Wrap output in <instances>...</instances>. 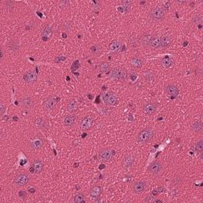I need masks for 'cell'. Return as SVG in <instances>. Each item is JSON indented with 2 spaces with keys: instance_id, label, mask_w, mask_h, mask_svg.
<instances>
[{
  "instance_id": "6da1fadb",
  "label": "cell",
  "mask_w": 203,
  "mask_h": 203,
  "mask_svg": "<svg viewBox=\"0 0 203 203\" xmlns=\"http://www.w3.org/2000/svg\"><path fill=\"white\" fill-rule=\"evenodd\" d=\"M166 11L163 7H156L151 10L150 13V18L153 22H160L165 17Z\"/></svg>"
},
{
  "instance_id": "7a4b0ae2",
  "label": "cell",
  "mask_w": 203,
  "mask_h": 203,
  "mask_svg": "<svg viewBox=\"0 0 203 203\" xmlns=\"http://www.w3.org/2000/svg\"><path fill=\"white\" fill-rule=\"evenodd\" d=\"M152 136H153V132L150 129H145L138 133L137 141L141 144H146L151 141Z\"/></svg>"
},
{
  "instance_id": "3957f363",
  "label": "cell",
  "mask_w": 203,
  "mask_h": 203,
  "mask_svg": "<svg viewBox=\"0 0 203 203\" xmlns=\"http://www.w3.org/2000/svg\"><path fill=\"white\" fill-rule=\"evenodd\" d=\"M148 170L151 174L154 176H160L163 172V165L160 162L154 161L150 164Z\"/></svg>"
},
{
  "instance_id": "277c9868",
  "label": "cell",
  "mask_w": 203,
  "mask_h": 203,
  "mask_svg": "<svg viewBox=\"0 0 203 203\" xmlns=\"http://www.w3.org/2000/svg\"><path fill=\"white\" fill-rule=\"evenodd\" d=\"M110 77L112 79H118V80H124L127 77V74H126V71L123 70V69L116 67V68H114L111 71Z\"/></svg>"
},
{
  "instance_id": "5b68a950",
  "label": "cell",
  "mask_w": 203,
  "mask_h": 203,
  "mask_svg": "<svg viewBox=\"0 0 203 203\" xmlns=\"http://www.w3.org/2000/svg\"><path fill=\"white\" fill-rule=\"evenodd\" d=\"M29 180V175L26 173H21L18 176H17L15 177L14 180V183L15 184V186H25L26 184H27V182Z\"/></svg>"
},
{
  "instance_id": "8992f818",
  "label": "cell",
  "mask_w": 203,
  "mask_h": 203,
  "mask_svg": "<svg viewBox=\"0 0 203 203\" xmlns=\"http://www.w3.org/2000/svg\"><path fill=\"white\" fill-rule=\"evenodd\" d=\"M102 99L107 106H114L117 102V98L115 94L107 92L102 95Z\"/></svg>"
},
{
  "instance_id": "52a82bcc",
  "label": "cell",
  "mask_w": 203,
  "mask_h": 203,
  "mask_svg": "<svg viewBox=\"0 0 203 203\" xmlns=\"http://www.w3.org/2000/svg\"><path fill=\"white\" fill-rule=\"evenodd\" d=\"M93 125V118L91 116H87L82 119L80 122V129L83 131L88 130L91 129Z\"/></svg>"
},
{
  "instance_id": "ba28073f",
  "label": "cell",
  "mask_w": 203,
  "mask_h": 203,
  "mask_svg": "<svg viewBox=\"0 0 203 203\" xmlns=\"http://www.w3.org/2000/svg\"><path fill=\"white\" fill-rule=\"evenodd\" d=\"M44 169V164L40 160H34L32 162V167L30 168V171H33V172L36 174H40L42 173Z\"/></svg>"
},
{
  "instance_id": "9c48e42d",
  "label": "cell",
  "mask_w": 203,
  "mask_h": 203,
  "mask_svg": "<svg viewBox=\"0 0 203 203\" xmlns=\"http://www.w3.org/2000/svg\"><path fill=\"white\" fill-rule=\"evenodd\" d=\"M23 79L26 81V83H33L34 82H36L37 79V73H35L34 72H31V71H29V72H26L24 74V76H23Z\"/></svg>"
},
{
  "instance_id": "30bf717a",
  "label": "cell",
  "mask_w": 203,
  "mask_h": 203,
  "mask_svg": "<svg viewBox=\"0 0 203 203\" xmlns=\"http://www.w3.org/2000/svg\"><path fill=\"white\" fill-rule=\"evenodd\" d=\"M42 36L44 41H48L52 36V27L50 25H47L43 28L42 32Z\"/></svg>"
},
{
  "instance_id": "8fae6325",
  "label": "cell",
  "mask_w": 203,
  "mask_h": 203,
  "mask_svg": "<svg viewBox=\"0 0 203 203\" xmlns=\"http://www.w3.org/2000/svg\"><path fill=\"white\" fill-rule=\"evenodd\" d=\"M113 154H114V151L112 150L109 149V148H105V149L102 150L101 152L99 153V158L102 161H107V160L111 159Z\"/></svg>"
},
{
  "instance_id": "7c38bea8",
  "label": "cell",
  "mask_w": 203,
  "mask_h": 203,
  "mask_svg": "<svg viewBox=\"0 0 203 203\" xmlns=\"http://www.w3.org/2000/svg\"><path fill=\"white\" fill-rule=\"evenodd\" d=\"M145 187H146V183L145 182H143V181H138V182H136L133 184V191L136 194H140V193H142L145 191Z\"/></svg>"
},
{
  "instance_id": "4fadbf2b",
  "label": "cell",
  "mask_w": 203,
  "mask_h": 203,
  "mask_svg": "<svg viewBox=\"0 0 203 203\" xmlns=\"http://www.w3.org/2000/svg\"><path fill=\"white\" fill-rule=\"evenodd\" d=\"M57 102V99L55 96L49 97V98L46 100V102H45V109L46 110H48V111L52 110V109L55 107Z\"/></svg>"
},
{
  "instance_id": "5bb4252c",
  "label": "cell",
  "mask_w": 203,
  "mask_h": 203,
  "mask_svg": "<svg viewBox=\"0 0 203 203\" xmlns=\"http://www.w3.org/2000/svg\"><path fill=\"white\" fill-rule=\"evenodd\" d=\"M21 105L26 109H30L33 106V100L31 97L24 96L21 99Z\"/></svg>"
},
{
  "instance_id": "9a60e30c",
  "label": "cell",
  "mask_w": 203,
  "mask_h": 203,
  "mask_svg": "<svg viewBox=\"0 0 203 203\" xmlns=\"http://www.w3.org/2000/svg\"><path fill=\"white\" fill-rule=\"evenodd\" d=\"M156 105L154 102H148L144 106V112L148 115H151L156 112Z\"/></svg>"
},
{
  "instance_id": "2e32d148",
  "label": "cell",
  "mask_w": 203,
  "mask_h": 203,
  "mask_svg": "<svg viewBox=\"0 0 203 203\" xmlns=\"http://www.w3.org/2000/svg\"><path fill=\"white\" fill-rule=\"evenodd\" d=\"M121 47H122L121 42L120 41H118V40H115V41H114L112 43L110 44V52H113V53H117V52H120L121 49Z\"/></svg>"
},
{
  "instance_id": "e0dca14e",
  "label": "cell",
  "mask_w": 203,
  "mask_h": 203,
  "mask_svg": "<svg viewBox=\"0 0 203 203\" xmlns=\"http://www.w3.org/2000/svg\"><path fill=\"white\" fill-rule=\"evenodd\" d=\"M102 193V187L99 186H95L90 191V197L92 199H96L100 196Z\"/></svg>"
},
{
  "instance_id": "ac0fdd59",
  "label": "cell",
  "mask_w": 203,
  "mask_h": 203,
  "mask_svg": "<svg viewBox=\"0 0 203 203\" xmlns=\"http://www.w3.org/2000/svg\"><path fill=\"white\" fill-rule=\"evenodd\" d=\"M134 162V156H133L132 155H126V156L123 159V163L122 166L124 168L127 169L129 167H130L132 166V164Z\"/></svg>"
},
{
  "instance_id": "d6986e66",
  "label": "cell",
  "mask_w": 203,
  "mask_h": 203,
  "mask_svg": "<svg viewBox=\"0 0 203 203\" xmlns=\"http://www.w3.org/2000/svg\"><path fill=\"white\" fill-rule=\"evenodd\" d=\"M171 45V38L169 36H163L160 37V47L163 48H168Z\"/></svg>"
},
{
  "instance_id": "ffe728a7",
  "label": "cell",
  "mask_w": 203,
  "mask_h": 203,
  "mask_svg": "<svg viewBox=\"0 0 203 203\" xmlns=\"http://www.w3.org/2000/svg\"><path fill=\"white\" fill-rule=\"evenodd\" d=\"M130 65L133 67H135V68H141L143 65L144 62L143 60H141L139 57H133L130 60V62H129Z\"/></svg>"
},
{
  "instance_id": "44dd1931",
  "label": "cell",
  "mask_w": 203,
  "mask_h": 203,
  "mask_svg": "<svg viewBox=\"0 0 203 203\" xmlns=\"http://www.w3.org/2000/svg\"><path fill=\"white\" fill-rule=\"evenodd\" d=\"M166 91H167V93L170 96L172 97H176L179 93V89L176 86H174V85H168L166 87Z\"/></svg>"
},
{
  "instance_id": "7402d4cb",
  "label": "cell",
  "mask_w": 203,
  "mask_h": 203,
  "mask_svg": "<svg viewBox=\"0 0 203 203\" xmlns=\"http://www.w3.org/2000/svg\"><path fill=\"white\" fill-rule=\"evenodd\" d=\"M76 121V117L73 114L66 116L65 118L64 119V124L67 126H72L75 124Z\"/></svg>"
},
{
  "instance_id": "603a6c76",
  "label": "cell",
  "mask_w": 203,
  "mask_h": 203,
  "mask_svg": "<svg viewBox=\"0 0 203 203\" xmlns=\"http://www.w3.org/2000/svg\"><path fill=\"white\" fill-rule=\"evenodd\" d=\"M151 35L150 34H145L144 36L141 37V45H143L144 47H149L150 42H151V40L152 38Z\"/></svg>"
},
{
  "instance_id": "cb8c5ba5",
  "label": "cell",
  "mask_w": 203,
  "mask_h": 203,
  "mask_svg": "<svg viewBox=\"0 0 203 203\" xmlns=\"http://www.w3.org/2000/svg\"><path fill=\"white\" fill-rule=\"evenodd\" d=\"M191 130L193 132H195V133H199V132H201L202 130V122H201V121L198 120L193 123L192 126H191Z\"/></svg>"
},
{
  "instance_id": "d4e9b609",
  "label": "cell",
  "mask_w": 203,
  "mask_h": 203,
  "mask_svg": "<svg viewBox=\"0 0 203 203\" xmlns=\"http://www.w3.org/2000/svg\"><path fill=\"white\" fill-rule=\"evenodd\" d=\"M78 109V103L76 100H72L67 103V110L68 112H75Z\"/></svg>"
},
{
  "instance_id": "484cf974",
  "label": "cell",
  "mask_w": 203,
  "mask_h": 203,
  "mask_svg": "<svg viewBox=\"0 0 203 203\" xmlns=\"http://www.w3.org/2000/svg\"><path fill=\"white\" fill-rule=\"evenodd\" d=\"M149 47L153 48H158L160 47V37H152L150 42Z\"/></svg>"
},
{
  "instance_id": "4316f807",
  "label": "cell",
  "mask_w": 203,
  "mask_h": 203,
  "mask_svg": "<svg viewBox=\"0 0 203 203\" xmlns=\"http://www.w3.org/2000/svg\"><path fill=\"white\" fill-rule=\"evenodd\" d=\"M161 64H162V66H163L164 68H168V67H170L172 65L173 61H172L171 58H170V57H164V58L162 59Z\"/></svg>"
},
{
  "instance_id": "83f0119b",
  "label": "cell",
  "mask_w": 203,
  "mask_h": 203,
  "mask_svg": "<svg viewBox=\"0 0 203 203\" xmlns=\"http://www.w3.org/2000/svg\"><path fill=\"white\" fill-rule=\"evenodd\" d=\"M36 125H37V128H39V129H43V130H46L47 127H48L46 122H45V121L43 120V119H42V118L37 119Z\"/></svg>"
},
{
  "instance_id": "f1b7e54d",
  "label": "cell",
  "mask_w": 203,
  "mask_h": 203,
  "mask_svg": "<svg viewBox=\"0 0 203 203\" xmlns=\"http://www.w3.org/2000/svg\"><path fill=\"white\" fill-rule=\"evenodd\" d=\"M42 146H43V143H42V141L41 140L36 139L32 141L31 147L35 148V149H40V148H42Z\"/></svg>"
},
{
  "instance_id": "f546056e",
  "label": "cell",
  "mask_w": 203,
  "mask_h": 203,
  "mask_svg": "<svg viewBox=\"0 0 203 203\" xmlns=\"http://www.w3.org/2000/svg\"><path fill=\"white\" fill-rule=\"evenodd\" d=\"M85 201V197L83 194H78L73 198V202L75 203H83Z\"/></svg>"
},
{
  "instance_id": "4dcf8cb0",
  "label": "cell",
  "mask_w": 203,
  "mask_h": 203,
  "mask_svg": "<svg viewBox=\"0 0 203 203\" xmlns=\"http://www.w3.org/2000/svg\"><path fill=\"white\" fill-rule=\"evenodd\" d=\"M99 68H100V70H101L102 72H107L108 71L110 70V65L109 63L103 62L100 64Z\"/></svg>"
},
{
  "instance_id": "1f68e13d",
  "label": "cell",
  "mask_w": 203,
  "mask_h": 203,
  "mask_svg": "<svg viewBox=\"0 0 203 203\" xmlns=\"http://www.w3.org/2000/svg\"><path fill=\"white\" fill-rule=\"evenodd\" d=\"M192 22L195 25H201L202 23V17L201 15H196L193 17Z\"/></svg>"
},
{
  "instance_id": "d6a6232c",
  "label": "cell",
  "mask_w": 203,
  "mask_h": 203,
  "mask_svg": "<svg viewBox=\"0 0 203 203\" xmlns=\"http://www.w3.org/2000/svg\"><path fill=\"white\" fill-rule=\"evenodd\" d=\"M195 150L197 151H199V152H201L203 150V141L202 140H200L197 142L196 145H195Z\"/></svg>"
},
{
  "instance_id": "836d02e7",
  "label": "cell",
  "mask_w": 203,
  "mask_h": 203,
  "mask_svg": "<svg viewBox=\"0 0 203 203\" xmlns=\"http://www.w3.org/2000/svg\"><path fill=\"white\" fill-rule=\"evenodd\" d=\"M121 4L124 6V7L126 8V12L127 13L129 10V7H131V4H132V2L131 1H128V0H126V1H122L121 2Z\"/></svg>"
},
{
  "instance_id": "e575fe53",
  "label": "cell",
  "mask_w": 203,
  "mask_h": 203,
  "mask_svg": "<svg viewBox=\"0 0 203 203\" xmlns=\"http://www.w3.org/2000/svg\"><path fill=\"white\" fill-rule=\"evenodd\" d=\"M91 52H92L94 55H98L100 52V48L98 46V45H94V46L91 47Z\"/></svg>"
},
{
  "instance_id": "d590c367",
  "label": "cell",
  "mask_w": 203,
  "mask_h": 203,
  "mask_svg": "<svg viewBox=\"0 0 203 203\" xmlns=\"http://www.w3.org/2000/svg\"><path fill=\"white\" fill-rule=\"evenodd\" d=\"M129 45H130V46H136V39L135 38H132V39L130 40V42H129Z\"/></svg>"
},
{
  "instance_id": "8d00e7d4",
  "label": "cell",
  "mask_w": 203,
  "mask_h": 203,
  "mask_svg": "<svg viewBox=\"0 0 203 203\" xmlns=\"http://www.w3.org/2000/svg\"><path fill=\"white\" fill-rule=\"evenodd\" d=\"M4 111H5V106L2 104V102H1V105H0V114H1V115H3Z\"/></svg>"
}]
</instances>
